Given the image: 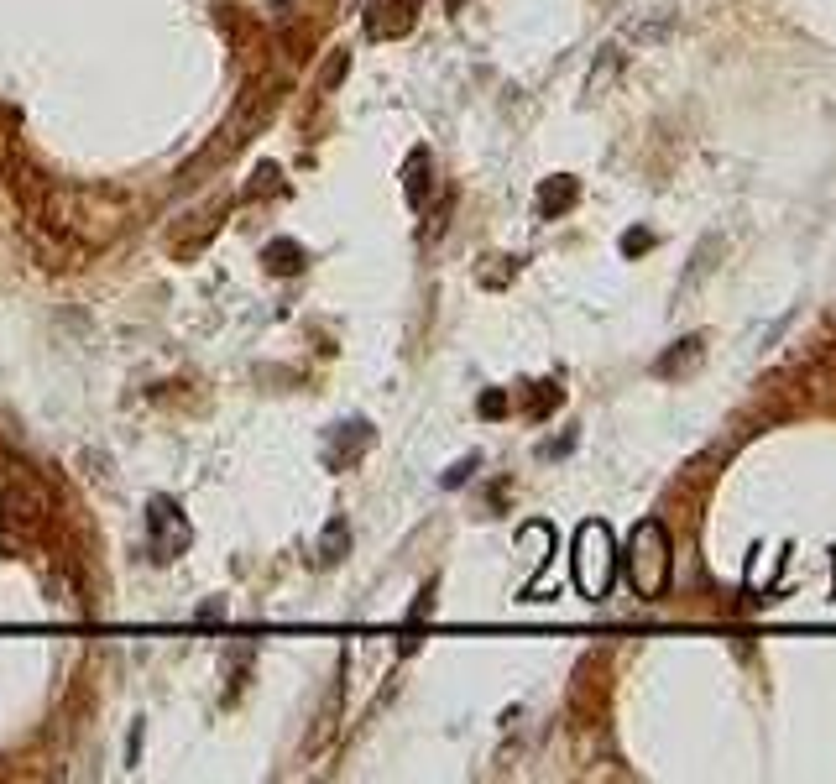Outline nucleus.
Returning a JSON list of instances; mask_svg holds the SVG:
<instances>
[{"instance_id":"f257e3e1","label":"nucleus","mask_w":836,"mask_h":784,"mask_svg":"<svg viewBox=\"0 0 836 784\" xmlns=\"http://www.w3.org/2000/svg\"><path fill=\"white\" fill-rule=\"evenodd\" d=\"M627 575L638 596H659L669 586V528L659 518H643L627 544Z\"/></svg>"},{"instance_id":"f03ea898","label":"nucleus","mask_w":836,"mask_h":784,"mask_svg":"<svg viewBox=\"0 0 836 784\" xmlns=\"http://www.w3.org/2000/svg\"><path fill=\"white\" fill-rule=\"evenodd\" d=\"M612 528L607 523H580L575 534V586L601 602V596L612 591Z\"/></svg>"},{"instance_id":"7ed1b4c3","label":"nucleus","mask_w":836,"mask_h":784,"mask_svg":"<svg viewBox=\"0 0 836 784\" xmlns=\"http://www.w3.org/2000/svg\"><path fill=\"white\" fill-rule=\"evenodd\" d=\"M147 539H152V560L157 565H173L183 549H189L194 528H189V518H183V507L173 497H152L147 502Z\"/></svg>"},{"instance_id":"20e7f679","label":"nucleus","mask_w":836,"mask_h":784,"mask_svg":"<svg viewBox=\"0 0 836 784\" xmlns=\"http://www.w3.org/2000/svg\"><path fill=\"white\" fill-rule=\"evenodd\" d=\"M366 450H371V424H366V419H345V424H335L330 434H324L319 460H324L330 471H351Z\"/></svg>"},{"instance_id":"39448f33","label":"nucleus","mask_w":836,"mask_h":784,"mask_svg":"<svg viewBox=\"0 0 836 784\" xmlns=\"http://www.w3.org/2000/svg\"><path fill=\"white\" fill-rule=\"evenodd\" d=\"M701 356H706V335H685L680 345H669V351L654 361V377H690L695 366H701Z\"/></svg>"},{"instance_id":"423d86ee","label":"nucleus","mask_w":836,"mask_h":784,"mask_svg":"<svg viewBox=\"0 0 836 784\" xmlns=\"http://www.w3.org/2000/svg\"><path fill=\"white\" fill-rule=\"evenodd\" d=\"M575 199H580V183H575L570 173H554V178L539 183V215H544V220H560Z\"/></svg>"},{"instance_id":"0eeeda50","label":"nucleus","mask_w":836,"mask_h":784,"mask_svg":"<svg viewBox=\"0 0 836 784\" xmlns=\"http://www.w3.org/2000/svg\"><path fill=\"white\" fill-rule=\"evenodd\" d=\"M345 555H351V528H345V518H330L314 544V565H340Z\"/></svg>"},{"instance_id":"6e6552de","label":"nucleus","mask_w":836,"mask_h":784,"mask_svg":"<svg viewBox=\"0 0 836 784\" xmlns=\"http://www.w3.org/2000/svg\"><path fill=\"white\" fill-rule=\"evenodd\" d=\"M403 189H408V204H424V194H429V152L418 147L413 157H408V168H403Z\"/></svg>"},{"instance_id":"1a4fd4ad","label":"nucleus","mask_w":836,"mask_h":784,"mask_svg":"<svg viewBox=\"0 0 836 784\" xmlns=\"http://www.w3.org/2000/svg\"><path fill=\"white\" fill-rule=\"evenodd\" d=\"M262 262H267L272 272H298V267H304V246H298V241H272V246L262 251Z\"/></svg>"},{"instance_id":"9d476101","label":"nucleus","mask_w":836,"mask_h":784,"mask_svg":"<svg viewBox=\"0 0 836 784\" xmlns=\"http://www.w3.org/2000/svg\"><path fill=\"white\" fill-rule=\"evenodd\" d=\"M648 246H654V236H648V230H633V236H622V251H627V257H643Z\"/></svg>"},{"instance_id":"9b49d317","label":"nucleus","mask_w":836,"mask_h":784,"mask_svg":"<svg viewBox=\"0 0 836 784\" xmlns=\"http://www.w3.org/2000/svg\"><path fill=\"white\" fill-rule=\"evenodd\" d=\"M476 471V455H466V460H455V466L445 471V487H460V481H466Z\"/></svg>"},{"instance_id":"f8f14e48","label":"nucleus","mask_w":836,"mask_h":784,"mask_svg":"<svg viewBox=\"0 0 836 784\" xmlns=\"http://www.w3.org/2000/svg\"><path fill=\"white\" fill-rule=\"evenodd\" d=\"M481 413H486V419H497V413H507V398H502V392H481Z\"/></svg>"},{"instance_id":"ddd939ff","label":"nucleus","mask_w":836,"mask_h":784,"mask_svg":"<svg viewBox=\"0 0 836 784\" xmlns=\"http://www.w3.org/2000/svg\"><path fill=\"white\" fill-rule=\"evenodd\" d=\"M392 6H398V16H403V27H408V21H413V6H418V0H392Z\"/></svg>"}]
</instances>
